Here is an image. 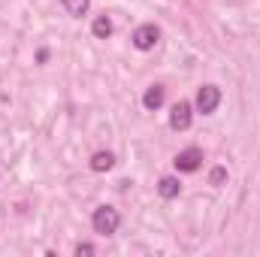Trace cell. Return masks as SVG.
<instances>
[{
  "label": "cell",
  "instance_id": "obj_2",
  "mask_svg": "<svg viewBox=\"0 0 260 257\" xmlns=\"http://www.w3.org/2000/svg\"><path fill=\"white\" fill-rule=\"evenodd\" d=\"M218 103H221V88H215V85H203V88L197 91V112L212 115V112L218 109Z\"/></svg>",
  "mask_w": 260,
  "mask_h": 257
},
{
  "label": "cell",
  "instance_id": "obj_9",
  "mask_svg": "<svg viewBox=\"0 0 260 257\" xmlns=\"http://www.w3.org/2000/svg\"><path fill=\"white\" fill-rule=\"evenodd\" d=\"M112 164H115V157H112L109 151H97V154L91 157V170H97V173H106V170H112Z\"/></svg>",
  "mask_w": 260,
  "mask_h": 257
},
{
  "label": "cell",
  "instance_id": "obj_10",
  "mask_svg": "<svg viewBox=\"0 0 260 257\" xmlns=\"http://www.w3.org/2000/svg\"><path fill=\"white\" fill-rule=\"evenodd\" d=\"M61 3H64V9L70 12V15H76V18H79V15H85V12H88V3H91V0H61Z\"/></svg>",
  "mask_w": 260,
  "mask_h": 257
},
{
  "label": "cell",
  "instance_id": "obj_3",
  "mask_svg": "<svg viewBox=\"0 0 260 257\" xmlns=\"http://www.w3.org/2000/svg\"><path fill=\"white\" fill-rule=\"evenodd\" d=\"M157 40H160V30H157V24H139V27L133 30V46H136L139 52H148V49H154V46H157Z\"/></svg>",
  "mask_w": 260,
  "mask_h": 257
},
{
  "label": "cell",
  "instance_id": "obj_5",
  "mask_svg": "<svg viewBox=\"0 0 260 257\" xmlns=\"http://www.w3.org/2000/svg\"><path fill=\"white\" fill-rule=\"evenodd\" d=\"M191 121H194V109H191V103L179 100V103L170 109V127L173 130H188L191 127Z\"/></svg>",
  "mask_w": 260,
  "mask_h": 257
},
{
  "label": "cell",
  "instance_id": "obj_8",
  "mask_svg": "<svg viewBox=\"0 0 260 257\" xmlns=\"http://www.w3.org/2000/svg\"><path fill=\"white\" fill-rule=\"evenodd\" d=\"M91 34H94L97 40H106V37L112 34V21H109L106 15H97V18H94V24H91Z\"/></svg>",
  "mask_w": 260,
  "mask_h": 257
},
{
  "label": "cell",
  "instance_id": "obj_4",
  "mask_svg": "<svg viewBox=\"0 0 260 257\" xmlns=\"http://www.w3.org/2000/svg\"><path fill=\"white\" fill-rule=\"evenodd\" d=\"M173 164H176V170H179V173H197V170H200V167H203V151H200V148H185V151H179V154H176V160H173Z\"/></svg>",
  "mask_w": 260,
  "mask_h": 257
},
{
  "label": "cell",
  "instance_id": "obj_7",
  "mask_svg": "<svg viewBox=\"0 0 260 257\" xmlns=\"http://www.w3.org/2000/svg\"><path fill=\"white\" fill-rule=\"evenodd\" d=\"M142 106H145V109H160V106H164V88H160V85H151V88L142 94Z\"/></svg>",
  "mask_w": 260,
  "mask_h": 257
},
{
  "label": "cell",
  "instance_id": "obj_6",
  "mask_svg": "<svg viewBox=\"0 0 260 257\" xmlns=\"http://www.w3.org/2000/svg\"><path fill=\"white\" fill-rule=\"evenodd\" d=\"M182 191V185H179V179L176 176H164L160 182H157V194L164 197V200H176Z\"/></svg>",
  "mask_w": 260,
  "mask_h": 257
},
{
  "label": "cell",
  "instance_id": "obj_11",
  "mask_svg": "<svg viewBox=\"0 0 260 257\" xmlns=\"http://www.w3.org/2000/svg\"><path fill=\"white\" fill-rule=\"evenodd\" d=\"M209 182H212L215 188H218V185H224V182H227V170H224V167H215V170L209 173Z\"/></svg>",
  "mask_w": 260,
  "mask_h": 257
},
{
  "label": "cell",
  "instance_id": "obj_12",
  "mask_svg": "<svg viewBox=\"0 0 260 257\" xmlns=\"http://www.w3.org/2000/svg\"><path fill=\"white\" fill-rule=\"evenodd\" d=\"M76 254L82 257V254H94V245H88V242H79L76 245Z\"/></svg>",
  "mask_w": 260,
  "mask_h": 257
},
{
  "label": "cell",
  "instance_id": "obj_1",
  "mask_svg": "<svg viewBox=\"0 0 260 257\" xmlns=\"http://www.w3.org/2000/svg\"><path fill=\"white\" fill-rule=\"evenodd\" d=\"M91 224H94V230H97L100 236H109V233H115V230L121 227V215H118V209H112V206H97L94 215H91Z\"/></svg>",
  "mask_w": 260,
  "mask_h": 257
}]
</instances>
